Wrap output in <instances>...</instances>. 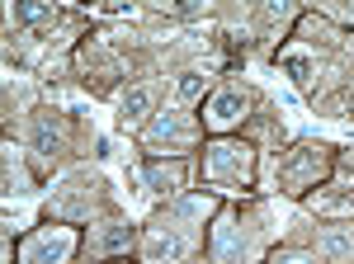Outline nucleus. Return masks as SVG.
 I'll list each match as a JSON object with an SVG mask.
<instances>
[{
	"mask_svg": "<svg viewBox=\"0 0 354 264\" xmlns=\"http://www.w3.org/2000/svg\"><path fill=\"white\" fill-rule=\"evenodd\" d=\"M71 255V232L66 227H48L24 245V264H57Z\"/></svg>",
	"mask_w": 354,
	"mask_h": 264,
	"instance_id": "f257e3e1",
	"label": "nucleus"
},
{
	"mask_svg": "<svg viewBox=\"0 0 354 264\" xmlns=\"http://www.w3.org/2000/svg\"><path fill=\"white\" fill-rule=\"evenodd\" d=\"M236 118H245V95L241 90H222L218 100L208 104V123L213 128H232Z\"/></svg>",
	"mask_w": 354,
	"mask_h": 264,
	"instance_id": "f03ea898",
	"label": "nucleus"
},
{
	"mask_svg": "<svg viewBox=\"0 0 354 264\" xmlns=\"http://www.w3.org/2000/svg\"><path fill=\"white\" fill-rule=\"evenodd\" d=\"M208 170H213V175H236V180H241L245 170H250V156H245V147H213Z\"/></svg>",
	"mask_w": 354,
	"mask_h": 264,
	"instance_id": "7ed1b4c3",
	"label": "nucleus"
},
{
	"mask_svg": "<svg viewBox=\"0 0 354 264\" xmlns=\"http://www.w3.org/2000/svg\"><path fill=\"white\" fill-rule=\"evenodd\" d=\"M147 109H151V90H147V85H137V90L123 95L118 113H123V123H137V118H147Z\"/></svg>",
	"mask_w": 354,
	"mask_h": 264,
	"instance_id": "20e7f679",
	"label": "nucleus"
},
{
	"mask_svg": "<svg viewBox=\"0 0 354 264\" xmlns=\"http://www.w3.org/2000/svg\"><path fill=\"white\" fill-rule=\"evenodd\" d=\"M57 137H62V128H57V118H53V113H43V118L33 123V147H38L43 156H48V151L57 147Z\"/></svg>",
	"mask_w": 354,
	"mask_h": 264,
	"instance_id": "39448f33",
	"label": "nucleus"
},
{
	"mask_svg": "<svg viewBox=\"0 0 354 264\" xmlns=\"http://www.w3.org/2000/svg\"><path fill=\"white\" fill-rule=\"evenodd\" d=\"M180 250H185V241H180V236H156L151 245H147V255H151V260H175Z\"/></svg>",
	"mask_w": 354,
	"mask_h": 264,
	"instance_id": "423d86ee",
	"label": "nucleus"
},
{
	"mask_svg": "<svg viewBox=\"0 0 354 264\" xmlns=\"http://www.w3.org/2000/svg\"><path fill=\"white\" fill-rule=\"evenodd\" d=\"M326 250H330V255H350V250H354V232H350V227L326 232Z\"/></svg>",
	"mask_w": 354,
	"mask_h": 264,
	"instance_id": "0eeeda50",
	"label": "nucleus"
},
{
	"mask_svg": "<svg viewBox=\"0 0 354 264\" xmlns=\"http://www.w3.org/2000/svg\"><path fill=\"white\" fill-rule=\"evenodd\" d=\"M95 245H100V250H123V245H128V227H118V222L104 227V236L95 241Z\"/></svg>",
	"mask_w": 354,
	"mask_h": 264,
	"instance_id": "6e6552de",
	"label": "nucleus"
},
{
	"mask_svg": "<svg viewBox=\"0 0 354 264\" xmlns=\"http://www.w3.org/2000/svg\"><path fill=\"white\" fill-rule=\"evenodd\" d=\"M53 10L48 5H38V0H24V5H15V19H24V24H38V19H48Z\"/></svg>",
	"mask_w": 354,
	"mask_h": 264,
	"instance_id": "1a4fd4ad",
	"label": "nucleus"
},
{
	"mask_svg": "<svg viewBox=\"0 0 354 264\" xmlns=\"http://www.w3.org/2000/svg\"><path fill=\"white\" fill-rule=\"evenodd\" d=\"M198 90H203V76H198V71H185L180 85H175V100H194Z\"/></svg>",
	"mask_w": 354,
	"mask_h": 264,
	"instance_id": "9d476101",
	"label": "nucleus"
},
{
	"mask_svg": "<svg viewBox=\"0 0 354 264\" xmlns=\"http://www.w3.org/2000/svg\"><path fill=\"white\" fill-rule=\"evenodd\" d=\"M175 132H180V113H165L161 123H151V137H156V142H161V137H175Z\"/></svg>",
	"mask_w": 354,
	"mask_h": 264,
	"instance_id": "9b49d317",
	"label": "nucleus"
},
{
	"mask_svg": "<svg viewBox=\"0 0 354 264\" xmlns=\"http://www.w3.org/2000/svg\"><path fill=\"white\" fill-rule=\"evenodd\" d=\"M274 264H312L307 255H274Z\"/></svg>",
	"mask_w": 354,
	"mask_h": 264,
	"instance_id": "f8f14e48",
	"label": "nucleus"
}]
</instances>
